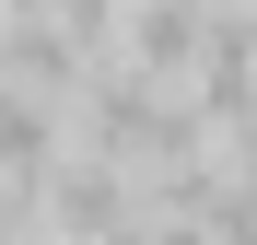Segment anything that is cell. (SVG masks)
I'll return each instance as SVG.
<instances>
[{"mask_svg": "<svg viewBox=\"0 0 257 245\" xmlns=\"http://www.w3.org/2000/svg\"><path fill=\"white\" fill-rule=\"evenodd\" d=\"M199 47H210V12H199V0H141V12H128V47H117V59L164 82V70H187Z\"/></svg>", "mask_w": 257, "mask_h": 245, "instance_id": "1", "label": "cell"}, {"mask_svg": "<svg viewBox=\"0 0 257 245\" xmlns=\"http://www.w3.org/2000/svg\"><path fill=\"white\" fill-rule=\"evenodd\" d=\"M222 163H234V175H245V187H257V94H245V105H234V117H222Z\"/></svg>", "mask_w": 257, "mask_h": 245, "instance_id": "2", "label": "cell"}, {"mask_svg": "<svg viewBox=\"0 0 257 245\" xmlns=\"http://www.w3.org/2000/svg\"><path fill=\"white\" fill-rule=\"evenodd\" d=\"M141 245H210V233H199V222H152Z\"/></svg>", "mask_w": 257, "mask_h": 245, "instance_id": "3", "label": "cell"}]
</instances>
